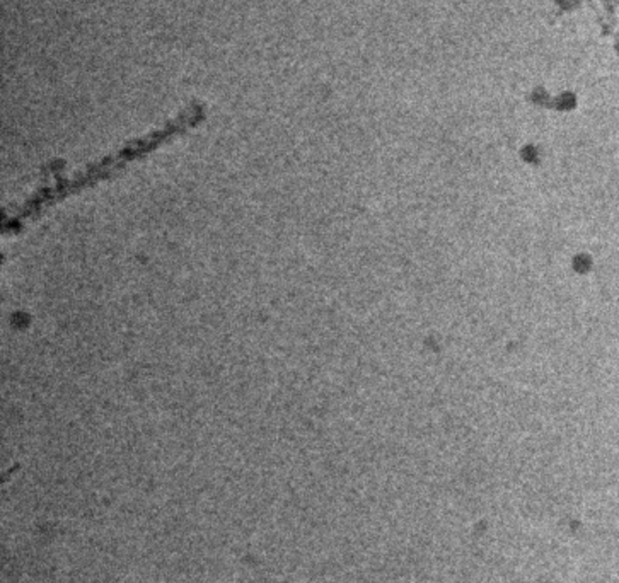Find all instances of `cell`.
<instances>
[{
  "label": "cell",
  "mask_w": 619,
  "mask_h": 583,
  "mask_svg": "<svg viewBox=\"0 0 619 583\" xmlns=\"http://www.w3.org/2000/svg\"><path fill=\"white\" fill-rule=\"evenodd\" d=\"M203 118H205V109H203V106L198 103H193L187 111L181 113L176 120L169 121L166 126H162L161 130L154 131V134L144 136V139L132 140L130 144H127L125 147L118 150V152L113 154V156L104 157L103 161H99L97 164L86 167V169L79 172L74 179L59 181V184H55V186H50L43 189V191H39L33 200L26 203L19 214H17L16 217L7 224V227H12V225H17V227H19V225H23L26 222V220L34 219L38 214H41L46 206L53 205V203L61 200V198L69 196V194L72 193H77L79 189L89 186V184H94L97 181L109 178V176L114 174V172L119 169H123V167L130 164V162L135 161V159L147 156V154L152 152V150H156L161 147V145L169 142V140L174 139V136L188 131L189 128L198 125Z\"/></svg>",
  "instance_id": "obj_1"
}]
</instances>
